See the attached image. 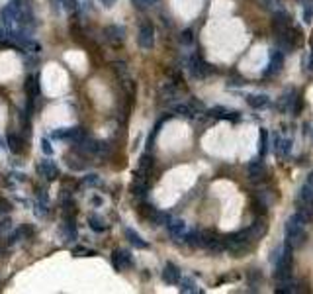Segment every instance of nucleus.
I'll return each mask as SVG.
<instances>
[{"label": "nucleus", "instance_id": "nucleus-1", "mask_svg": "<svg viewBox=\"0 0 313 294\" xmlns=\"http://www.w3.org/2000/svg\"><path fill=\"white\" fill-rule=\"evenodd\" d=\"M306 222L308 218L302 212H296L286 222V243L294 249L306 241Z\"/></svg>", "mask_w": 313, "mask_h": 294}, {"label": "nucleus", "instance_id": "nucleus-2", "mask_svg": "<svg viewBox=\"0 0 313 294\" xmlns=\"http://www.w3.org/2000/svg\"><path fill=\"white\" fill-rule=\"evenodd\" d=\"M272 261H274V279H276V283L292 279V247L288 243H284L274 253Z\"/></svg>", "mask_w": 313, "mask_h": 294}, {"label": "nucleus", "instance_id": "nucleus-3", "mask_svg": "<svg viewBox=\"0 0 313 294\" xmlns=\"http://www.w3.org/2000/svg\"><path fill=\"white\" fill-rule=\"evenodd\" d=\"M251 241H253V235H251L249 230H241V232L231 234V235H227V237L223 239L225 249H227L229 253H233L235 257H243V255L249 251Z\"/></svg>", "mask_w": 313, "mask_h": 294}, {"label": "nucleus", "instance_id": "nucleus-4", "mask_svg": "<svg viewBox=\"0 0 313 294\" xmlns=\"http://www.w3.org/2000/svg\"><path fill=\"white\" fill-rule=\"evenodd\" d=\"M137 41L141 45V49H153L155 45V26L151 22H143L139 26V35H137Z\"/></svg>", "mask_w": 313, "mask_h": 294}, {"label": "nucleus", "instance_id": "nucleus-5", "mask_svg": "<svg viewBox=\"0 0 313 294\" xmlns=\"http://www.w3.org/2000/svg\"><path fill=\"white\" fill-rule=\"evenodd\" d=\"M188 71H190V75H192V77L202 79V77H206L208 73H211V67H209L208 63H204L198 55H194V57H190V59H188Z\"/></svg>", "mask_w": 313, "mask_h": 294}, {"label": "nucleus", "instance_id": "nucleus-6", "mask_svg": "<svg viewBox=\"0 0 313 294\" xmlns=\"http://www.w3.org/2000/svg\"><path fill=\"white\" fill-rule=\"evenodd\" d=\"M37 171H39V173H41V176H43V178H47V180H55V178L61 175V173H59L57 163H55V161H51V159H43V161H39Z\"/></svg>", "mask_w": 313, "mask_h": 294}, {"label": "nucleus", "instance_id": "nucleus-7", "mask_svg": "<svg viewBox=\"0 0 313 294\" xmlns=\"http://www.w3.org/2000/svg\"><path fill=\"white\" fill-rule=\"evenodd\" d=\"M112 263L118 271H124V269H130L133 265V259H131V253L126 251V249H116L114 255H112Z\"/></svg>", "mask_w": 313, "mask_h": 294}, {"label": "nucleus", "instance_id": "nucleus-8", "mask_svg": "<svg viewBox=\"0 0 313 294\" xmlns=\"http://www.w3.org/2000/svg\"><path fill=\"white\" fill-rule=\"evenodd\" d=\"M104 37H106L110 43L120 45V43H124V39H126V29H124V26L112 24V26H108V28L104 29Z\"/></svg>", "mask_w": 313, "mask_h": 294}, {"label": "nucleus", "instance_id": "nucleus-9", "mask_svg": "<svg viewBox=\"0 0 313 294\" xmlns=\"http://www.w3.org/2000/svg\"><path fill=\"white\" fill-rule=\"evenodd\" d=\"M18 18H20V4L18 2H10V4H6L2 8V20H4V24L8 28L14 26L18 22Z\"/></svg>", "mask_w": 313, "mask_h": 294}, {"label": "nucleus", "instance_id": "nucleus-10", "mask_svg": "<svg viewBox=\"0 0 313 294\" xmlns=\"http://www.w3.org/2000/svg\"><path fill=\"white\" fill-rule=\"evenodd\" d=\"M247 173H249V178H251L253 182H259V180H262V178H264L266 169H264L262 161L255 159V161H251V163L247 165Z\"/></svg>", "mask_w": 313, "mask_h": 294}, {"label": "nucleus", "instance_id": "nucleus-11", "mask_svg": "<svg viewBox=\"0 0 313 294\" xmlns=\"http://www.w3.org/2000/svg\"><path fill=\"white\" fill-rule=\"evenodd\" d=\"M180 269L174 265V263H166L164 265V269H162V281L166 283V285H178V281H180Z\"/></svg>", "mask_w": 313, "mask_h": 294}, {"label": "nucleus", "instance_id": "nucleus-12", "mask_svg": "<svg viewBox=\"0 0 313 294\" xmlns=\"http://www.w3.org/2000/svg\"><path fill=\"white\" fill-rule=\"evenodd\" d=\"M298 98H300V94H298L296 90H290L288 94L282 96L280 108H282L284 112H296V110H298Z\"/></svg>", "mask_w": 313, "mask_h": 294}, {"label": "nucleus", "instance_id": "nucleus-13", "mask_svg": "<svg viewBox=\"0 0 313 294\" xmlns=\"http://www.w3.org/2000/svg\"><path fill=\"white\" fill-rule=\"evenodd\" d=\"M24 88H26V92H27L29 100L37 98V96H39V92H41V87H39V75H31V77H27V79H26Z\"/></svg>", "mask_w": 313, "mask_h": 294}, {"label": "nucleus", "instance_id": "nucleus-14", "mask_svg": "<svg viewBox=\"0 0 313 294\" xmlns=\"http://www.w3.org/2000/svg\"><path fill=\"white\" fill-rule=\"evenodd\" d=\"M282 65H284V55H282V51H274L272 53V57H270V63H268V69L264 71V75H276L280 69H282Z\"/></svg>", "mask_w": 313, "mask_h": 294}, {"label": "nucleus", "instance_id": "nucleus-15", "mask_svg": "<svg viewBox=\"0 0 313 294\" xmlns=\"http://www.w3.org/2000/svg\"><path fill=\"white\" fill-rule=\"evenodd\" d=\"M209 116L213 118H221V120H239V112H233V110H227L223 106H215L209 110Z\"/></svg>", "mask_w": 313, "mask_h": 294}, {"label": "nucleus", "instance_id": "nucleus-16", "mask_svg": "<svg viewBox=\"0 0 313 294\" xmlns=\"http://www.w3.org/2000/svg\"><path fill=\"white\" fill-rule=\"evenodd\" d=\"M126 237H128V239H130V243H131V245H135L137 249H147V247H149V243H147V241H145V239H143V237H141L135 230H131V228H126Z\"/></svg>", "mask_w": 313, "mask_h": 294}, {"label": "nucleus", "instance_id": "nucleus-17", "mask_svg": "<svg viewBox=\"0 0 313 294\" xmlns=\"http://www.w3.org/2000/svg\"><path fill=\"white\" fill-rule=\"evenodd\" d=\"M61 234H63V239L65 241H73L77 237V226H75V220H65V224L61 226Z\"/></svg>", "mask_w": 313, "mask_h": 294}, {"label": "nucleus", "instance_id": "nucleus-18", "mask_svg": "<svg viewBox=\"0 0 313 294\" xmlns=\"http://www.w3.org/2000/svg\"><path fill=\"white\" fill-rule=\"evenodd\" d=\"M172 112L178 114V116H184V118H196V114H198L194 104H176L172 108Z\"/></svg>", "mask_w": 313, "mask_h": 294}, {"label": "nucleus", "instance_id": "nucleus-19", "mask_svg": "<svg viewBox=\"0 0 313 294\" xmlns=\"http://www.w3.org/2000/svg\"><path fill=\"white\" fill-rule=\"evenodd\" d=\"M276 151H278V155L280 157H290V153H292V140H288V138H276Z\"/></svg>", "mask_w": 313, "mask_h": 294}, {"label": "nucleus", "instance_id": "nucleus-20", "mask_svg": "<svg viewBox=\"0 0 313 294\" xmlns=\"http://www.w3.org/2000/svg\"><path fill=\"white\" fill-rule=\"evenodd\" d=\"M86 136H88V134H86V130H84V128H80V126H77V128H69V130H67V140H69V142H73L75 146H77L78 142H82Z\"/></svg>", "mask_w": 313, "mask_h": 294}, {"label": "nucleus", "instance_id": "nucleus-21", "mask_svg": "<svg viewBox=\"0 0 313 294\" xmlns=\"http://www.w3.org/2000/svg\"><path fill=\"white\" fill-rule=\"evenodd\" d=\"M166 226H168V232H170L174 237H184V234L188 232V230H186V224H184L182 220H170Z\"/></svg>", "mask_w": 313, "mask_h": 294}, {"label": "nucleus", "instance_id": "nucleus-22", "mask_svg": "<svg viewBox=\"0 0 313 294\" xmlns=\"http://www.w3.org/2000/svg\"><path fill=\"white\" fill-rule=\"evenodd\" d=\"M247 102H249V106H253V108H264V106L270 104V100H268L266 94H251V96L247 98Z\"/></svg>", "mask_w": 313, "mask_h": 294}, {"label": "nucleus", "instance_id": "nucleus-23", "mask_svg": "<svg viewBox=\"0 0 313 294\" xmlns=\"http://www.w3.org/2000/svg\"><path fill=\"white\" fill-rule=\"evenodd\" d=\"M249 232H251V235H253V239L255 237H261L264 232H266V224H264V220L262 218H259V220H255L253 224H251V228H249Z\"/></svg>", "mask_w": 313, "mask_h": 294}, {"label": "nucleus", "instance_id": "nucleus-24", "mask_svg": "<svg viewBox=\"0 0 313 294\" xmlns=\"http://www.w3.org/2000/svg\"><path fill=\"white\" fill-rule=\"evenodd\" d=\"M8 149L12 153H20L22 151V140L16 134H8Z\"/></svg>", "mask_w": 313, "mask_h": 294}, {"label": "nucleus", "instance_id": "nucleus-25", "mask_svg": "<svg viewBox=\"0 0 313 294\" xmlns=\"http://www.w3.org/2000/svg\"><path fill=\"white\" fill-rule=\"evenodd\" d=\"M178 285H180V291H182V293H198V287H196V283H194L192 279H182V277H180Z\"/></svg>", "mask_w": 313, "mask_h": 294}, {"label": "nucleus", "instance_id": "nucleus-26", "mask_svg": "<svg viewBox=\"0 0 313 294\" xmlns=\"http://www.w3.org/2000/svg\"><path fill=\"white\" fill-rule=\"evenodd\" d=\"M88 224H90V228H92L94 232H104V230H106L104 220H100L98 216H90V218H88Z\"/></svg>", "mask_w": 313, "mask_h": 294}, {"label": "nucleus", "instance_id": "nucleus-27", "mask_svg": "<svg viewBox=\"0 0 313 294\" xmlns=\"http://www.w3.org/2000/svg\"><path fill=\"white\" fill-rule=\"evenodd\" d=\"M160 96H162V100H170L172 96H176V88H174V85L166 83V85L162 87V90H160Z\"/></svg>", "mask_w": 313, "mask_h": 294}, {"label": "nucleus", "instance_id": "nucleus-28", "mask_svg": "<svg viewBox=\"0 0 313 294\" xmlns=\"http://www.w3.org/2000/svg\"><path fill=\"white\" fill-rule=\"evenodd\" d=\"M151 165H153V157H151L149 153H145V155L139 159V169H141V171H149Z\"/></svg>", "mask_w": 313, "mask_h": 294}, {"label": "nucleus", "instance_id": "nucleus-29", "mask_svg": "<svg viewBox=\"0 0 313 294\" xmlns=\"http://www.w3.org/2000/svg\"><path fill=\"white\" fill-rule=\"evenodd\" d=\"M67 130L69 128H57V130L51 132V138L53 140H67Z\"/></svg>", "mask_w": 313, "mask_h": 294}, {"label": "nucleus", "instance_id": "nucleus-30", "mask_svg": "<svg viewBox=\"0 0 313 294\" xmlns=\"http://www.w3.org/2000/svg\"><path fill=\"white\" fill-rule=\"evenodd\" d=\"M82 184H86V186H94V184H98V175H86V176L82 178Z\"/></svg>", "mask_w": 313, "mask_h": 294}, {"label": "nucleus", "instance_id": "nucleus-31", "mask_svg": "<svg viewBox=\"0 0 313 294\" xmlns=\"http://www.w3.org/2000/svg\"><path fill=\"white\" fill-rule=\"evenodd\" d=\"M63 4H65L67 12H77L78 10V2L77 0H63Z\"/></svg>", "mask_w": 313, "mask_h": 294}, {"label": "nucleus", "instance_id": "nucleus-32", "mask_svg": "<svg viewBox=\"0 0 313 294\" xmlns=\"http://www.w3.org/2000/svg\"><path fill=\"white\" fill-rule=\"evenodd\" d=\"M180 43H184V45L192 43V31H190V29H184V31L180 33Z\"/></svg>", "mask_w": 313, "mask_h": 294}, {"label": "nucleus", "instance_id": "nucleus-33", "mask_svg": "<svg viewBox=\"0 0 313 294\" xmlns=\"http://www.w3.org/2000/svg\"><path fill=\"white\" fill-rule=\"evenodd\" d=\"M10 208H12V206H10V202H8V200H4V198H0V218H2V216H6V214L10 212Z\"/></svg>", "mask_w": 313, "mask_h": 294}, {"label": "nucleus", "instance_id": "nucleus-34", "mask_svg": "<svg viewBox=\"0 0 313 294\" xmlns=\"http://www.w3.org/2000/svg\"><path fill=\"white\" fill-rule=\"evenodd\" d=\"M41 151L45 153V155H53V147L49 144V140L45 138V140H41Z\"/></svg>", "mask_w": 313, "mask_h": 294}, {"label": "nucleus", "instance_id": "nucleus-35", "mask_svg": "<svg viewBox=\"0 0 313 294\" xmlns=\"http://www.w3.org/2000/svg\"><path fill=\"white\" fill-rule=\"evenodd\" d=\"M131 2H133V6H137V8H145V6L155 4L156 0H131Z\"/></svg>", "mask_w": 313, "mask_h": 294}, {"label": "nucleus", "instance_id": "nucleus-36", "mask_svg": "<svg viewBox=\"0 0 313 294\" xmlns=\"http://www.w3.org/2000/svg\"><path fill=\"white\" fill-rule=\"evenodd\" d=\"M264 149H266V132L261 130V155H264Z\"/></svg>", "mask_w": 313, "mask_h": 294}, {"label": "nucleus", "instance_id": "nucleus-37", "mask_svg": "<svg viewBox=\"0 0 313 294\" xmlns=\"http://www.w3.org/2000/svg\"><path fill=\"white\" fill-rule=\"evenodd\" d=\"M73 253H77V255H94V251H86V249H82V247H75Z\"/></svg>", "mask_w": 313, "mask_h": 294}, {"label": "nucleus", "instance_id": "nucleus-38", "mask_svg": "<svg viewBox=\"0 0 313 294\" xmlns=\"http://www.w3.org/2000/svg\"><path fill=\"white\" fill-rule=\"evenodd\" d=\"M306 182H308L310 186H313V171L310 173V175H308V180H306Z\"/></svg>", "mask_w": 313, "mask_h": 294}, {"label": "nucleus", "instance_id": "nucleus-39", "mask_svg": "<svg viewBox=\"0 0 313 294\" xmlns=\"http://www.w3.org/2000/svg\"><path fill=\"white\" fill-rule=\"evenodd\" d=\"M308 67H310V71H313V51H312V55H310V61H308Z\"/></svg>", "mask_w": 313, "mask_h": 294}, {"label": "nucleus", "instance_id": "nucleus-40", "mask_svg": "<svg viewBox=\"0 0 313 294\" xmlns=\"http://www.w3.org/2000/svg\"><path fill=\"white\" fill-rule=\"evenodd\" d=\"M102 2H104V4H106V6H112V4H114V2H116V0H102Z\"/></svg>", "mask_w": 313, "mask_h": 294}, {"label": "nucleus", "instance_id": "nucleus-41", "mask_svg": "<svg viewBox=\"0 0 313 294\" xmlns=\"http://www.w3.org/2000/svg\"><path fill=\"white\" fill-rule=\"evenodd\" d=\"M312 140H313V128H312Z\"/></svg>", "mask_w": 313, "mask_h": 294}]
</instances>
